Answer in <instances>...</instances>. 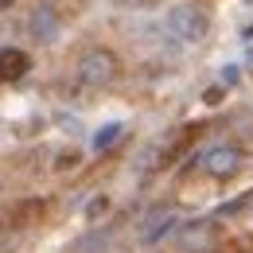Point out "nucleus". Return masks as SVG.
Here are the masks:
<instances>
[{
  "label": "nucleus",
  "instance_id": "obj_2",
  "mask_svg": "<svg viewBox=\"0 0 253 253\" xmlns=\"http://www.w3.org/2000/svg\"><path fill=\"white\" fill-rule=\"evenodd\" d=\"M168 32L179 43H199L207 35V16L195 4H175V8H168Z\"/></svg>",
  "mask_w": 253,
  "mask_h": 253
},
{
  "label": "nucleus",
  "instance_id": "obj_11",
  "mask_svg": "<svg viewBox=\"0 0 253 253\" xmlns=\"http://www.w3.org/2000/svg\"><path fill=\"white\" fill-rule=\"evenodd\" d=\"M222 82H238V66H222Z\"/></svg>",
  "mask_w": 253,
  "mask_h": 253
},
{
  "label": "nucleus",
  "instance_id": "obj_4",
  "mask_svg": "<svg viewBox=\"0 0 253 253\" xmlns=\"http://www.w3.org/2000/svg\"><path fill=\"white\" fill-rule=\"evenodd\" d=\"M28 32H32L35 43H55V39H59V32H63V24H59L55 8L39 4V8L32 12V20H28Z\"/></svg>",
  "mask_w": 253,
  "mask_h": 253
},
{
  "label": "nucleus",
  "instance_id": "obj_12",
  "mask_svg": "<svg viewBox=\"0 0 253 253\" xmlns=\"http://www.w3.org/2000/svg\"><path fill=\"white\" fill-rule=\"evenodd\" d=\"M12 4H16V0H0V12H4V8H12Z\"/></svg>",
  "mask_w": 253,
  "mask_h": 253
},
{
  "label": "nucleus",
  "instance_id": "obj_3",
  "mask_svg": "<svg viewBox=\"0 0 253 253\" xmlns=\"http://www.w3.org/2000/svg\"><path fill=\"white\" fill-rule=\"evenodd\" d=\"M175 211L171 207H152L148 214H144V222H140V242L144 246H152V242H160V238H168L171 230H175Z\"/></svg>",
  "mask_w": 253,
  "mask_h": 253
},
{
  "label": "nucleus",
  "instance_id": "obj_9",
  "mask_svg": "<svg viewBox=\"0 0 253 253\" xmlns=\"http://www.w3.org/2000/svg\"><path fill=\"white\" fill-rule=\"evenodd\" d=\"M78 164H82V152H74V148H66V152L55 156V168H59V171H70V168H78Z\"/></svg>",
  "mask_w": 253,
  "mask_h": 253
},
{
  "label": "nucleus",
  "instance_id": "obj_8",
  "mask_svg": "<svg viewBox=\"0 0 253 253\" xmlns=\"http://www.w3.org/2000/svg\"><path fill=\"white\" fill-rule=\"evenodd\" d=\"M121 132H125V128H121V121H109V125H101V128L94 132V148H97V152H101V148H109V144H113Z\"/></svg>",
  "mask_w": 253,
  "mask_h": 253
},
{
  "label": "nucleus",
  "instance_id": "obj_10",
  "mask_svg": "<svg viewBox=\"0 0 253 253\" xmlns=\"http://www.w3.org/2000/svg\"><path fill=\"white\" fill-rule=\"evenodd\" d=\"M109 211V199L105 195H97V199H90V207H86V222H97L101 214Z\"/></svg>",
  "mask_w": 253,
  "mask_h": 253
},
{
  "label": "nucleus",
  "instance_id": "obj_7",
  "mask_svg": "<svg viewBox=\"0 0 253 253\" xmlns=\"http://www.w3.org/2000/svg\"><path fill=\"white\" fill-rule=\"evenodd\" d=\"M35 218H43V203L32 199V203H20V207H12V226H35Z\"/></svg>",
  "mask_w": 253,
  "mask_h": 253
},
{
  "label": "nucleus",
  "instance_id": "obj_5",
  "mask_svg": "<svg viewBox=\"0 0 253 253\" xmlns=\"http://www.w3.org/2000/svg\"><path fill=\"white\" fill-rule=\"evenodd\" d=\"M28 70H32L28 51H20V47H0V82H20Z\"/></svg>",
  "mask_w": 253,
  "mask_h": 253
},
{
  "label": "nucleus",
  "instance_id": "obj_6",
  "mask_svg": "<svg viewBox=\"0 0 253 253\" xmlns=\"http://www.w3.org/2000/svg\"><path fill=\"white\" fill-rule=\"evenodd\" d=\"M203 168H207L211 175H234V171L242 168V152H238V148H230V144L211 148V152L203 156Z\"/></svg>",
  "mask_w": 253,
  "mask_h": 253
},
{
  "label": "nucleus",
  "instance_id": "obj_1",
  "mask_svg": "<svg viewBox=\"0 0 253 253\" xmlns=\"http://www.w3.org/2000/svg\"><path fill=\"white\" fill-rule=\"evenodd\" d=\"M74 70H78V82H82V86L101 90V86L117 82V74H121V59H117L109 47H90V51L78 59Z\"/></svg>",
  "mask_w": 253,
  "mask_h": 253
}]
</instances>
